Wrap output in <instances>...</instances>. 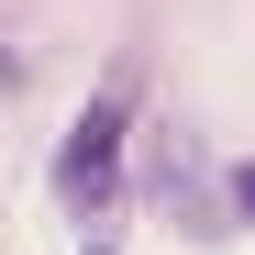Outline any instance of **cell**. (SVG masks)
Returning <instances> with one entry per match:
<instances>
[{"instance_id":"cell-1","label":"cell","mask_w":255,"mask_h":255,"mask_svg":"<svg viewBox=\"0 0 255 255\" xmlns=\"http://www.w3.org/2000/svg\"><path fill=\"white\" fill-rule=\"evenodd\" d=\"M122 122H133V100L100 89L89 111H78V133L56 144V200L67 211H111V189H122Z\"/></svg>"},{"instance_id":"cell-2","label":"cell","mask_w":255,"mask_h":255,"mask_svg":"<svg viewBox=\"0 0 255 255\" xmlns=\"http://www.w3.org/2000/svg\"><path fill=\"white\" fill-rule=\"evenodd\" d=\"M233 200H244V211H255V155H244V166H233Z\"/></svg>"}]
</instances>
